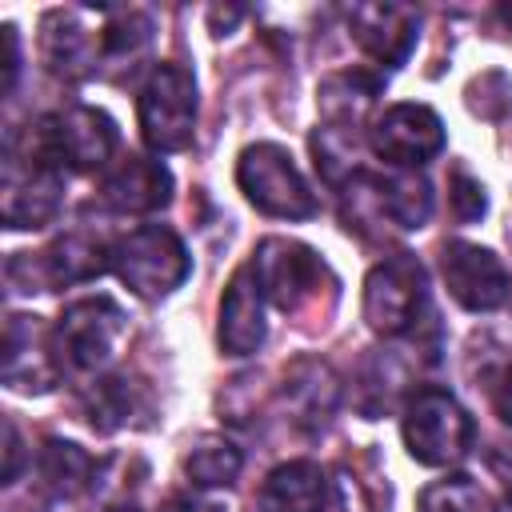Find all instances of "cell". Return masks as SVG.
<instances>
[{
	"label": "cell",
	"instance_id": "obj_1",
	"mask_svg": "<svg viewBox=\"0 0 512 512\" xmlns=\"http://www.w3.org/2000/svg\"><path fill=\"white\" fill-rule=\"evenodd\" d=\"M400 432L408 456L424 468H452L476 444V424L448 388H416L404 404Z\"/></svg>",
	"mask_w": 512,
	"mask_h": 512
},
{
	"label": "cell",
	"instance_id": "obj_2",
	"mask_svg": "<svg viewBox=\"0 0 512 512\" xmlns=\"http://www.w3.org/2000/svg\"><path fill=\"white\" fill-rule=\"evenodd\" d=\"M196 80L184 64H152V72L140 84L136 96V116H140V136L144 144L160 152H184L196 136Z\"/></svg>",
	"mask_w": 512,
	"mask_h": 512
},
{
	"label": "cell",
	"instance_id": "obj_3",
	"mask_svg": "<svg viewBox=\"0 0 512 512\" xmlns=\"http://www.w3.org/2000/svg\"><path fill=\"white\" fill-rule=\"evenodd\" d=\"M112 272L140 300H164L188 280L192 256L168 224H140L112 244Z\"/></svg>",
	"mask_w": 512,
	"mask_h": 512
},
{
	"label": "cell",
	"instance_id": "obj_4",
	"mask_svg": "<svg viewBox=\"0 0 512 512\" xmlns=\"http://www.w3.org/2000/svg\"><path fill=\"white\" fill-rule=\"evenodd\" d=\"M40 156H48L52 164H60L64 172H100L112 168L116 156V120L104 108H88V104H72L64 112L44 116L28 136H24Z\"/></svg>",
	"mask_w": 512,
	"mask_h": 512
},
{
	"label": "cell",
	"instance_id": "obj_5",
	"mask_svg": "<svg viewBox=\"0 0 512 512\" xmlns=\"http://www.w3.org/2000/svg\"><path fill=\"white\" fill-rule=\"evenodd\" d=\"M236 184L244 200L276 220H312L316 216V192L308 188L304 172L296 168L292 152L280 144H248L236 160Z\"/></svg>",
	"mask_w": 512,
	"mask_h": 512
},
{
	"label": "cell",
	"instance_id": "obj_6",
	"mask_svg": "<svg viewBox=\"0 0 512 512\" xmlns=\"http://www.w3.org/2000/svg\"><path fill=\"white\" fill-rule=\"evenodd\" d=\"M64 204V168L40 156L28 140L20 144L8 136L4 148V196H0V216L4 228L24 232V228H44L60 216Z\"/></svg>",
	"mask_w": 512,
	"mask_h": 512
},
{
	"label": "cell",
	"instance_id": "obj_7",
	"mask_svg": "<svg viewBox=\"0 0 512 512\" xmlns=\"http://www.w3.org/2000/svg\"><path fill=\"white\" fill-rule=\"evenodd\" d=\"M108 268H112V248L96 232L72 228L56 236L44 252H12L8 284L16 292H52V288L88 284Z\"/></svg>",
	"mask_w": 512,
	"mask_h": 512
},
{
	"label": "cell",
	"instance_id": "obj_8",
	"mask_svg": "<svg viewBox=\"0 0 512 512\" xmlns=\"http://www.w3.org/2000/svg\"><path fill=\"white\" fill-rule=\"evenodd\" d=\"M424 308H428V280H424V264L412 252H392L368 272L364 320L376 336L400 340L416 332Z\"/></svg>",
	"mask_w": 512,
	"mask_h": 512
},
{
	"label": "cell",
	"instance_id": "obj_9",
	"mask_svg": "<svg viewBox=\"0 0 512 512\" xmlns=\"http://www.w3.org/2000/svg\"><path fill=\"white\" fill-rule=\"evenodd\" d=\"M60 364L68 372H96L104 368L128 336V316L112 296H80L72 300L60 320L52 324Z\"/></svg>",
	"mask_w": 512,
	"mask_h": 512
},
{
	"label": "cell",
	"instance_id": "obj_10",
	"mask_svg": "<svg viewBox=\"0 0 512 512\" xmlns=\"http://www.w3.org/2000/svg\"><path fill=\"white\" fill-rule=\"evenodd\" d=\"M248 268H252L264 300L276 304L280 312H300L320 292V280L328 276L324 260L308 244L288 240V236L260 240L252 260H248Z\"/></svg>",
	"mask_w": 512,
	"mask_h": 512
},
{
	"label": "cell",
	"instance_id": "obj_11",
	"mask_svg": "<svg viewBox=\"0 0 512 512\" xmlns=\"http://www.w3.org/2000/svg\"><path fill=\"white\" fill-rule=\"evenodd\" d=\"M60 352L52 328L32 316V312H12L4 324V344H0V376L12 392L24 396H44L60 384Z\"/></svg>",
	"mask_w": 512,
	"mask_h": 512
},
{
	"label": "cell",
	"instance_id": "obj_12",
	"mask_svg": "<svg viewBox=\"0 0 512 512\" xmlns=\"http://www.w3.org/2000/svg\"><path fill=\"white\" fill-rule=\"evenodd\" d=\"M368 148L388 168H420L444 152V124L428 104H388L368 124Z\"/></svg>",
	"mask_w": 512,
	"mask_h": 512
},
{
	"label": "cell",
	"instance_id": "obj_13",
	"mask_svg": "<svg viewBox=\"0 0 512 512\" xmlns=\"http://www.w3.org/2000/svg\"><path fill=\"white\" fill-rule=\"evenodd\" d=\"M440 276L452 292V300L468 312H496L508 300V268L504 260L472 240H448L440 248Z\"/></svg>",
	"mask_w": 512,
	"mask_h": 512
},
{
	"label": "cell",
	"instance_id": "obj_14",
	"mask_svg": "<svg viewBox=\"0 0 512 512\" xmlns=\"http://www.w3.org/2000/svg\"><path fill=\"white\" fill-rule=\"evenodd\" d=\"M40 60L60 80H88L104 68V28H92L80 8H52L40 20Z\"/></svg>",
	"mask_w": 512,
	"mask_h": 512
},
{
	"label": "cell",
	"instance_id": "obj_15",
	"mask_svg": "<svg viewBox=\"0 0 512 512\" xmlns=\"http://www.w3.org/2000/svg\"><path fill=\"white\" fill-rule=\"evenodd\" d=\"M348 28L352 40L380 64V68H400L408 60V52L416 48L420 36V12L408 4H352L348 8Z\"/></svg>",
	"mask_w": 512,
	"mask_h": 512
},
{
	"label": "cell",
	"instance_id": "obj_16",
	"mask_svg": "<svg viewBox=\"0 0 512 512\" xmlns=\"http://www.w3.org/2000/svg\"><path fill=\"white\" fill-rule=\"evenodd\" d=\"M280 404L288 412V420L304 432H320L328 428V420L340 408V380L332 372L328 360L316 356H300L280 384Z\"/></svg>",
	"mask_w": 512,
	"mask_h": 512
},
{
	"label": "cell",
	"instance_id": "obj_17",
	"mask_svg": "<svg viewBox=\"0 0 512 512\" xmlns=\"http://www.w3.org/2000/svg\"><path fill=\"white\" fill-rule=\"evenodd\" d=\"M100 196H104L116 212L148 216V212L168 208V200H172V172H168V164L156 160V156L128 152V156H120V160L104 172Z\"/></svg>",
	"mask_w": 512,
	"mask_h": 512
},
{
	"label": "cell",
	"instance_id": "obj_18",
	"mask_svg": "<svg viewBox=\"0 0 512 512\" xmlns=\"http://www.w3.org/2000/svg\"><path fill=\"white\" fill-rule=\"evenodd\" d=\"M268 336L264 324V292L252 276V268H236L224 296H220V324H216V344L224 356H252Z\"/></svg>",
	"mask_w": 512,
	"mask_h": 512
},
{
	"label": "cell",
	"instance_id": "obj_19",
	"mask_svg": "<svg viewBox=\"0 0 512 512\" xmlns=\"http://www.w3.org/2000/svg\"><path fill=\"white\" fill-rule=\"evenodd\" d=\"M260 512H324L328 508V476L312 460H284L276 464L260 492H256Z\"/></svg>",
	"mask_w": 512,
	"mask_h": 512
},
{
	"label": "cell",
	"instance_id": "obj_20",
	"mask_svg": "<svg viewBox=\"0 0 512 512\" xmlns=\"http://www.w3.org/2000/svg\"><path fill=\"white\" fill-rule=\"evenodd\" d=\"M384 80L364 72V68H344V72H332L320 80V92H316V108L324 116V124L332 128H344V132H356L368 112L376 108V96H380Z\"/></svg>",
	"mask_w": 512,
	"mask_h": 512
},
{
	"label": "cell",
	"instance_id": "obj_21",
	"mask_svg": "<svg viewBox=\"0 0 512 512\" xmlns=\"http://www.w3.org/2000/svg\"><path fill=\"white\" fill-rule=\"evenodd\" d=\"M96 472H100V464L72 440H56L52 436L36 452V476H40V488L52 500H76V496L92 492Z\"/></svg>",
	"mask_w": 512,
	"mask_h": 512
},
{
	"label": "cell",
	"instance_id": "obj_22",
	"mask_svg": "<svg viewBox=\"0 0 512 512\" xmlns=\"http://www.w3.org/2000/svg\"><path fill=\"white\" fill-rule=\"evenodd\" d=\"M80 412L96 432H116L136 412V384L128 376H96L80 392Z\"/></svg>",
	"mask_w": 512,
	"mask_h": 512
},
{
	"label": "cell",
	"instance_id": "obj_23",
	"mask_svg": "<svg viewBox=\"0 0 512 512\" xmlns=\"http://www.w3.org/2000/svg\"><path fill=\"white\" fill-rule=\"evenodd\" d=\"M244 468V452L224 436H200L184 456V476L192 488H228Z\"/></svg>",
	"mask_w": 512,
	"mask_h": 512
},
{
	"label": "cell",
	"instance_id": "obj_24",
	"mask_svg": "<svg viewBox=\"0 0 512 512\" xmlns=\"http://www.w3.org/2000/svg\"><path fill=\"white\" fill-rule=\"evenodd\" d=\"M384 200H388L392 228L400 232H416L432 216V184L416 168H392L384 176Z\"/></svg>",
	"mask_w": 512,
	"mask_h": 512
},
{
	"label": "cell",
	"instance_id": "obj_25",
	"mask_svg": "<svg viewBox=\"0 0 512 512\" xmlns=\"http://www.w3.org/2000/svg\"><path fill=\"white\" fill-rule=\"evenodd\" d=\"M152 44V20L136 8H124V12H112L108 24H104V64H116V68H136V60L148 52Z\"/></svg>",
	"mask_w": 512,
	"mask_h": 512
},
{
	"label": "cell",
	"instance_id": "obj_26",
	"mask_svg": "<svg viewBox=\"0 0 512 512\" xmlns=\"http://www.w3.org/2000/svg\"><path fill=\"white\" fill-rule=\"evenodd\" d=\"M312 156H316V168L328 184H344L356 172V132L320 124L312 136Z\"/></svg>",
	"mask_w": 512,
	"mask_h": 512
},
{
	"label": "cell",
	"instance_id": "obj_27",
	"mask_svg": "<svg viewBox=\"0 0 512 512\" xmlns=\"http://www.w3.org/2000/svg\"><path fill=\"white\" fill-rule=\"evenodd\" d=\"M396 380H400V364H396L388 352H376V356L364 360V376H360V384H356V404H360V412H364L368 420L380 416L384 408H392V400H396Z\"/></svg>",
	"mask_w": 512,
	"mask_h": 512
},
{
	"label": "cell",
	"instance_id": "obj_28",
	"mask_svg": "<svg viewBox=\"0 0 512 512\" xmlns=\"http://www.w3.org/2000/svg\"><path fill=\"white\" fill-rule=\"evenodd\" d=\"M484 496L468 476H444L420 492L416 512H480Z\"/></svg>",
	"mask_w": 512,
	"mask_h": 512
},
{
	"label": "cell",
	"instance_id": "obj_29",
	"mask_svg": "<svg viewBox=\"0 0 512 512\" xmlns=\"http://www.w3.org/2000/svg\"><path fill=\"white\" fill-rule=\"evenodd\" d=\"M448 208H452V216H456L460 224L480 220L484 208H488V200H484V184L472 180L464 168H452V180H448Z\"/></svg>",
	"mask_w": 512,
	"mask_h": 512
},
{
	"label": "cell",
	"instance_id": "obj_30",
	"mask_svg": "<svg viewBox=\"0 0 512 512\" xmlns=\"http://www.w3.org/2000/svg\"><path fill=\"white\" fill-rule=\"evenodd\" d=\"M20 464H24V444H20V432L12 420H4V484L12 488L16 476H20Z\"/></svg>",
	"mask_w": 512,
	"mask_h": 512
},
{
	"label": "cell",
	"instance_id": "obj_31",
	"mask_svg": "<svg viewBox=\"0 0 512 512\" xmlns=\"http://www.w3.org/2000/svg\"><path fill=\"white\" fill-rule=\"evenodd\" d=\"M4 36V92H12L16 88V76H20V32H16V24H4L0 28Z\"/></svg>",
	"mask_w": 512,
	"mask_h": 512
},
{
	"label": "cell",
	"instance_id": "obj_32",
	"mask_svg": "<svg viewBox=\"0 0 512 512\" xmlns=\"http://www.w3.org/2000/svg\"><path fill=\"white\" fill-rule=\"evenodd\" d=\"M492 404H496V416L512 428V364L496 376V384H492Z\"/></svg>",
	"mask_w": 512,
	"mask_h": 512
},
{
	"label": "cell",
	"instance_id": "obj_33",
	"mask_svg": "<svg viewBox=\"0 0 512 512\" xmlns=\"http://www.w3.org/2000/svg\"><path fill=\"white\" fill-rule=\"evenodd\" d=\"M160 512H224L220 504H208V500H196V496H172Z\"/></svg>",
	"mask_w": 512,
	"mask_h": 512
},
{
	"label": "cell",
	"instance_id": "obj_34",
	"mask_svg": "<svg viewBox=\"0 0 512 512\" xmlns=\"http://www.w3.org/2000/svg\"><path fill=\"white\" fill-rule=\"evenodd\" d=\"M496 512H512V492H508V496H504V500L496 504Z\"/></svg>",
	"mask_w": 512,
	"mask_h": 512
},
{
	"label": "cell",
	"instance_id": "obj_35",
	"mask_svg": "<svg viewBox=\"0 0 512 512\" xmlns=\"http://www.w3.org/2000/svg\"><path fill=\"white\" fill-rule=\"evenodd\" d=\"M500 16H504V20H508V28H512V4H504V8H500Z\"/></svg>",
	"mask_w": 512,
	"mask_h": 512
}]
</instances>
